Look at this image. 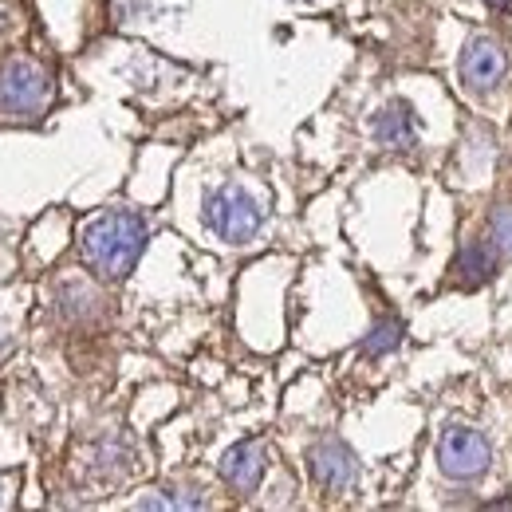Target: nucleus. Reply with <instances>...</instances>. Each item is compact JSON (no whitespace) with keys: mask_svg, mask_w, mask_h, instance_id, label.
I'll use <instances>...</instances> for the list:
<instances>
[{"mask_svg":"<svg viewBox=\"0 0 512 512\" xmlns=\"http://www.w3.org/2000/svg\"><path fill=\"white\" fill-rule=\"evenodd\" d=\"M493 264H497V249L493 245H465L457 260H453V272H457V284L461 288H481L489 276H493Z\"/></svg>","mask_w":512,"mask_h":512,"instance_id":"6e6552de","label":"nucleus"},{"mask_svg":"<svg viewBox=\"0 0 512 512\" xmlns=\"http://www.w3.org/2000/svg\"><path fill=\"white\" fill-rule=\"evenodd\" d=\"M264 469H268V449L260 442H241V446H233L221 457V481L241 497L260 489Z\"/></svg>","mask_w":512,"mask_h":512,"instance_id":"423d86ee","label":"nucleus"},{"mask_svg":"<svg viewBox=\"0 0 512 512\" xmlns=\"http://www.w3.org/2000/svg\"><path fill=\"white\" fill-rule=\"evenodd\" d=\"M56 99V75L36 56L12 52L0 60V119L4 123H40Z\"/></svg>","mask_w":512,"mask_h":512,"instance_id":"f03ea898","label":"nucleus"},{"mask_svg":"<svg viewBox=\"0 0 512 512\" xmlns=\"http://www.w3.org/2000/svg\"><path fill=\"white\" fill-rule=\"evenodd\" d=\"M146 221L130 209H111V213H99L95 221H87L83 237H79V253L87 272H95L99 280H123L134 272L138 256L146 249Z\"/></svg>","mask_w":512,"mask_h":512,"instance_id":"f257e3e1","label":"nucleus"},{"mask_svg":"<svg viewBox=\"0 0 512 512\" xmlns=\"http://www.w3.org/2000/svg\"><path fill=\"white\" fill-rule=\"evenodd\" d=\"M402 343V327L398 323H379L375 331H371V339H367V355H383L390 347H398Z\"/></svg>","mask_w":512,"mask_h":512,"instance_id":"9d476101","label":"nucleus"},{"mask_svg":"<svg viewBox=\"0 0 512 512\" xmlns=\"http://www.w3.org/2000/svg\"><path fill=\"white\" fill-rule=\"evenodd\" d=\"M0 489H4V485H0Z\"/></svg>","mask_w":512,"mask_h":512,"instance_id":"4468645a","label":"nucleus"},{"mask_svg":"<svg viewBox=\"0 0 512 512\" xmlns=\"http://www.w3.org/2000/svg\"><path fill=\"white\" fill-rule=\"evenodd\" d=\"M493 249L512 256V209H501L493 217Z\"/></svg>","mask_w":512,"mask_h":512,"instance_id":"9b49d317","label":"nucleus"},{"mask_svg":"<svg viewBox=\"0 0 512 512\" xmlns=\"http://www.w3.org/2000/svg\"><path fill=\"white\" fill-rule=\"evenodd\" d=\"M489 461H493V449L485 442V434H477L469 426H449L438 442V465L453 481L481 477L489 469Z\"/></svg>","mask_w":512,"mask_h":512,"instance_id":"20e7f679","label":"nucleus"},{"mask_svg":"<svg viewBox=\"0 0 512 512\" xmlns=\"http://www.w3.org/2000/svg\"><path fill=\"white\" fill-rule=\"evenodd\" d=\"M0 347H4V335H0Z\"/></svg>","mask_w":512,"mask_h":512,"instance_id":"ddd939ff","label":"nucleus"},{"mask_svg":"<svg viewBox=\"0 0 512 512\" xmlns=\"http://www.w3.org/2000/svg\"><path fill=\"white\" fill-rule=\"evenodd\" d=\"M312 473H316V481H320L323 489L339 493V489H347L351 477H355V457L339 446V442H323V446H316V453H312Z\"/></svg>","mask_w":512,"mask_h":512,"instance_id":"0eeeda50","label":"nucleus"},{"mask_svg":"<svg viewBox=\"0 0 512 512\" xmlns=\"http://www.w3.org/2000/svg\"><path fill=\"white\" fill-rule=\"evenodd\" d=\"M505 71H509V56H505V48H501L497 40L477 36V40L465 44V52H461V79H465L473 91L497 87V83L505 79Z\"/></svg>","mask_w":512,"mask_h":512,"instance_id":"39448f33","label":"nucleus"},{"mask_svg":"<svg viewBox=\"0 0 512 512\" xmlns=\"http://www.w3.org/2000/svg\"><path fill=\"white\" fill-rule=\"evenodd\" d=\"M493 12H512V0H485Z\"/></svg>","mask_w":512,"mask_h":512,"instance_id":"f8f14e48","label":"nucleus"},{"mask_svg":"<svg viewBox=\"0 0 512 512\" xmlns=\"http://www.w3.org/2000/svg\"><path fill=\"white\" fill-rule=\"evenodd\" d=\"M205 221H209V229H213L221 241H229V245H245V241H253L256 237L264 213H260V205H256L245 190L225 186V190H217L209 201H205Z\"/></svg>","mask_w":512,"mask_h":512,"instance_id":"7ed1b4c3","label":"nucleus"},{"mask_svg":"<svg viewBox=\"0 0 512 512\" xmlns=\"http://www.w3.org/2000/svg\"><path fill=\"white\" fill-rule=\"evenodd\" d=\"M379 142L386 146H410L414 142V119H410V107L406 103H398V107H390L386 115H379Z\"/></svg>","mask_w":512,"mask_h":512,"instance_id":"1a4fd4ad","label":"nucleus"}]
</instances>
